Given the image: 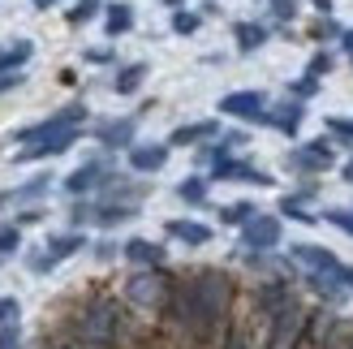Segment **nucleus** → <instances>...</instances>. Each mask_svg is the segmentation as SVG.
<instances>
[{"mask_svg":"<svg viewBox=\"0 0 353 349\" xmlns=\"http://www.w3.org/2000/svg\"><path fill=\"white\" fill-rule=\"evenodd\" d=\"M297 349H319V345H314V341H302V345H297Z\"/></svg>","mask_w":353,"mask_h":349,"instance_id":"603ef678","label":"nucleus"},{"mask_svg":"<svg viewBox=\"0 0 353 349\" xmlns=\"http://www.w3.org/2000/svg\"><path fill=\"white\" fill-rule=\"evenodd\" d=\"M176 199L190 203V207H203V203H207V177H185V181H176Z\"/></svg>","mask_w":353,"mask_h":349,"instance_id":"a878e982","label":"nucleus"},{"mask_svg":"<svg viewBox=\"0 0 353 349\" xmlns=\"http://www.w3.org/2000/svg\"><path fill=\"white\" fill-rule=\"evenodd\" d=\"M82 117H86V108H82V103H69V108L52 112L48 121H39V126H26V130H17L13 138H17V143H26V147H34V143H43V138H57V134H65V130H78V126H82Z\"/></svg>","mask_w":353,"mask_h":349,"instance_id":"39448f33","label":"nucleus"},{"mask_svg":"<svg viewBox=\"0 0 353 349\" xmlns=\"http://www.w3.org/2000/svg\"><path fill=\"white\" fill-rule=\"evenodd\" d=\"M220 112H224V117H237V121H254V126H263L268 99H263V91H228V95L220 99Z\"/></svg>","mask_w":353,"mask_h":349,"instance_id":"0eeeda50","label":"nucleus"},{"mask_svg":"<svg viewBox=\"0 0 353 349\" xmlns=\"http://www.w3.org/2000/svg\"><path fill=\"white\" fill-rule=\"evenodd\" d=\"M22 82H26V74H0V95H5V91H17Z\"/></svg>","mask_w":353,"mask_h":349,"instance_id":"37998d69","label":"nucleus"},{"mask_svg":"<svg viewBox=\"0 0 353 349\" xmlns=\"http://www.w3.org/2000/svg\"><path fill=\"white\" fill-rule=\"evenodd\" d=\"M95 255H99V259H117V246H112V241H103V246H99Z\"/></svg>","mask_w":353,"mask_h":349,"instance_id":"49530a36","label":"nucleus"},{"mask_svg":"<svg viewBox=\"0 0 353 349\" xmlns=\"http://www.w3.org/2000/svg\"><path fill=\"white\" fill-rule=\"evenodd\" d=\"M199 26H203V13H190V9H176L172 13V30L176 34H194Z\"/></svg>","mask_w":353,"mask_h":349,"instance_id":"7c9ffc66","label":"nucleus"},{"mask_svg":"<svg viewBox=\"0 0 353 349\" xmlns=\"http://www.w3.org/2000/svg\"><path fill=\"white\" fill-rule=\"evenodd\" d=\"M82 246H86V237H82V233H57V237H48V246H43V250H48V255H52V259L61 263V259L78 255Z\"/></svg>","mask_w":353,"mask_h":349,"instance_id":"393cba45","label":"nucleus"},{"mask_svg":"<svg viewBox=\"0 0 353 349\" xmlns=\"http://www.w3.org/2000/svg\"><path fill=\"white\" fill-rule=\"evenodd\" d=\"M323 220H327V224H336L341 233H349V237H353V207H332Z\"/></svg>","mask_w":353,"mask_h":349,"instance_id":"f704fd0d","label":"nucleus"},{"mask_svg":"<svg viewBox=\"0 0 353 349\" xmlns=\"http://www.w3.org/2000/svg\"><path fill=\"white\" fill-rule=\"evenodd\" d=\"M259 212H254V203H228L220 207V224H250Z\"/></svg>","mask_w":353,"mask_h":349,"instance_id":"bb28decb","label":"nucleus"},{"mask_svg":"<svg viewBox=\"0 0 353 349\" xmlns=\"http://www.w3.org/2000/svg\"><path fill=\"white\" fill-rule=\"evenodd\" d=\"M341 281H345V285L353 289V268H345V263H341Z\"/></svg>","mask_w":353,"mask_h":349,"instance_id":"de8ad7c7","label":"nucleus"},{"mask_svg":"<svg viewBox=\"0 0 353 349\" xmlns=\"http://www.w3.org/2000/svg\"><path fill=\"white\" fill-rule=\"evenodd\" d=\"M164 233L176 237V241H185V246H207V241H211V229L199 224V220H168Z\"/></svg>","mask_w":353,"mask_h":349,"instance_id":"a211bd4d","label":"nucleus"},{"mask_svg":"<svg viewBox=\"0 0 353 349\" xmlns=\"http://www.w3.org/2000/svg\"><path fill=\"white\" fill-rule=\"evenodd\" d=\"M289 255H293V263L306 268V272H341V259L323 246H314V241H297Z\"/></svg>","mask_w":353,"mask_h":349,"instance_id":"1a4fd4ad","label":"nucleus"},{"mask_svg":"<svg viewBox=\"0 0 353 349\" xmlns=\"http://www.w3.org/2000/svg\"><path fill=\"white\" fill-rule=\"evenodd\" d=\"M263 126H272V130L293 138L302 130V99H285V103H276V108H268L263 112Z\"/></svg>","mask_w":353,"mask_h":349,"instance_id":"f8f14e48","label":"nucleus"},{"mask_svg":"<svg viewBox=\"0 0 353 349\" xmlns=\"http://www.w3.org/2000/svg\"><path fill=\"white\" fill-rule=\"evenodd\" d=\"M176 276H168L164 268H138L125 285H121V298L130 310H143V315H164L172 302Z\"/></svg>","mask_w":353,"mask_h":349,"instance_id":"f03ea898","label":"nucleus"},{"mask_svg":"<svg viewBox=\"0 0 353 349\" xmlns=\"http://www.w3.org/2000/svg\"><path fill=\"white\" fill-rule=\"evenodd\" d=\"M310 5L319 9V13H332V0H310Z\"/></svg>","mask_w":353,"mask_h":349,"instance_id":"09e8293b","label":"nucleus"},{"mask_svg":"<svg viewBox=\"0 0 353 349\" xmlns=\"http://www.w3.org/2000/svg\"><path fill=\"white\" fill-rule=\"evenodd\" d=\"M121 255H125L134 268H164V246L160 241H147V237H130L125 246H121Z\"/></svg>","mask_w":353,"mask_h":349,"instance_id":"2eb2a0df","label":"nucleus"},{"mask_svg":"<svg viewBox=\"0 0 353 349\" xmlns=\"http://www.w3.org/2000/svg\"><path fill=\"white\" fill-rule=\"evenodd\" d=\"M34 9H52V5H61V0H30Z\"/></svg>","mask_w":353,"mask_h":349,"instance_id":"8fccbe9b","label":"nucleus"},{"mask_svg":"<svg viewBox=\"0 0 353 349\" xmlns=\"http://www.w3.org/2000/svg\"><path fill=\"white\" fill-rule=\"evenodd\" d=\"M103 30H108L112 39L130 34L134 30V9L130 5H108V9H103Z\"/></svg>","mask_w":353,"mask_h":349,"instance_id":"5701e85b","label":"nucleus"},{"mask_svg":"<svg viewBox=\"0 0 353 349\" xmlns=\"http://www.w3.org/2000/svg\"><path fill=\"white\" fill-rule=\"evenodd\" d=\"M43 220V212H39V207H30V212H22V216H17V224H39Z\"/></svg>","mask_w":353,"mask_h":349,"instance_id":"c03bdc74","label":"nucleus"},{"mask_svg":"<svg viewBox=\"0 0 353 349\" xmlns=\"http://www.w3.org/2000/svg\"><path fill=\"white\" fill-rule=\"evenodd\" d=\"M280 220L276 216H254L250 224H241V241H245V250H276L280 246Z\"/></svg>","mask_w":353,"mask_h":349,"instance_id":"6e6552de","label":"nucleus"},{"mask_svg":"<svg viewBox=\"0 0 353 349\" xmlns=\"http://www.w3.org/2000/svg\"><path fill=\"white\" fill-rule=\"evenodd\" d=\"M168 164V143H134L130 147V168L134 172H160Z\"/></svg>","mask_w":353,"mask_h":349,"instance_id":"ddd939ff","label":"nucleus"},{"mask_svg":"<svg viewBox=\"0 0 353 349\" xmlns=\"http://www.w3.org/2000/svg\"><path fill=\"white\" fill-rule=\"evenodd\" d=\"M268 9H272L276 22H293V17H297V0H268Z\"/></svg>","mask_w":353,"mask_h":349,"instance_id":"c9c22d12","label":"nucleus"},{"mask_svg":"<svg viewBox=\"0 0 353 349\" xmlns=\"http://www.w3.org/2000/svg\"><path fill=\"white\" fill-rule=\"evenodd\" d=\"M74 143H78V130H65V134H57V138H43V143H34V147H26V151H17L13 160H17V164H26V160H52V155L69 151Z\"/></svg>","mask_w":353,"mask_h":349,"instance_id":"4468645a","label":"nucleus"},{"mask_svg":"<svg viewBox=\"0 0 353 349\" xmlns=\"http://www.w3.org/2000/svg\"><path fill=\"white\" fill-rule=\"evenodd\" d=\"M272 323L276 319H263L254 306H245V310H237V315H233V323H228L220 349H263V345H268Z\"/></svg>","mask_w":353,"mask_h":349,"instance_id":"7ed1b4c3","label":"nucleus"},{"mask_svg":"<svg viewBox=\"0 0 353 349\" xmlns=\"http://www.w3.org/2000/svg\"><path fill=\"white\" fill-rule=\"evenodd\" d=\"M211 177H216V181H250V186H272V172H263V168L245 164V160H220L216 168H211Z\"/></svg>","mask_w":353,"mask_h":349,"instance_id":"9b49d317","label":"nucleus"},{"mask_svg":"<svg viewBox=\"0 0 353 349\" xmlns=\"http://www.w3.org/2000/svg\"><path fill=\"white\" fill-rule=\"evenodd\" d=\"M48 186H52V177H48V172H39V177H30V181H26L22 190H17V195H13V199H17V203H30V199H43V195H48Z\"/></svg>","mask_w":353,"mask_h":349,"instance_id":"c85d7f7f","label":"nucleus"},{"mask_svg":"<svg viewBox=\"0 0 353 349\" xmlns=\"http://www.w3.org/2000/svg\"><path fill=\"white\" fill-rule=\"evenodd\" d=\"M327 138H336V143H353V117H327Z\"/></svg>","mask_w":353,"mask_h":349,"instance_id":"2f4dec72","label":"nucleus"},{"mask_svg":"<svg viewBox=\"0 0 353 349\" xmlns=\"http://www.w3.org/2000/svg\"><path fill=\"white\" fill-rule=\"evenodd\" d=\"M17 315H22L17 298H0V328H5V323H17Z\"/></svg>","mask_w":353,"mask_h":349,"instance_id":"58836bf2","label":"nucleus"},{"mask_svg":"<svg viewBox=\"0 0 353 349\" xmlns=\"http://www.w3.org/2000/svg\"><path fill=\"white\" fill-rule=\"evenodd\" d=\"M327 69H332V52H314V57H310V69H306V74H314V78H323Z\"/></svg>","mask_w":353,"mask_h":349,"instance_id":"ea45409f","label":"nucleus"},{"mask_svg":"<svg viewBox=\"0 0 353 349\" xmlns=\"http://www.w3.org/2000/svg\"><path fill=\"white\" fill-rule=\"evenodd\" d=\"M233 39H237L241 52H259L263 43H268V26H263V22H237L233 26Z\"/></svg>","mask_w":353,"mask_h":349,"instance_id":"b1692460","label":"nucleus"},{"mask_svg":"<svg viewBox=\"0 0 353 349\" xmlns=\"http://www.w3.org/2000/svg\"><path fill=\"white\" fill-rule=\"evenodd\" d=\"M220 134V121H190V126H176L168 147H194V143H207V138Z\"/></svg>","mask_w":353,"mask_h":349,"instance_id":"dca6fc26","label":"nucleus"},{"mask_svg":"<svg viewBox=\"0 0 353 349\" xmlns=\"http://www.w3.org/2000/svg\"><path fill=\"white\" fill-rule=\"evenodd\" d=\"M34 57V43L30 39H13L0 48V74H22V65Z\"/></svg>","mask_w":353,"mask_h":349,"instance_id":"6ab92c4d","label":"nucleus"},{"mask_svg":"<svg viewBox=\"0 0 353 349\" xmlns=\"http://www.w3.org/2000/svg\"><path fill=\"white\" fill-rule=\"evenodd\" d=\"M280 216H289V220H297V224H314V216L306 212V203H297L293 195L280 199Z\"/></svg>","mask_w":353,"mask_h":349,"instance_id":"c756f323","label":"nucleus"},{"mask_svg":"<svg viewBox=\"0 0 353 349\" xmlns=\"http://www.w3.org/2000/svg\"><path fill=\"white\" fill-rule=\"evenodd\" d=\"M103 181H108V164H103V160H91V164H82V168L69 172V177H65V190L78 199V195H91V190H99Z\"/></svg>","mask_w":353,"mask_h":349,"instance_id":"9d476101","label":"nucleus"},{"mask_svg":"<svg viewBox=\"0 0 353 349\" xmlns=\"http://www.w3.org/2000/svg\"><path fill=\"white\" fill-rule=\"evenodd\" d=\"M341 48H345L349 57H353V26H349V30H341Z\"/></svg>","mask_w":353,"mask_h":349,"instance_id":"a18cd8bd","label":"nucleus"},{"mask_svg":"<svg viewBox=\"0 0 353 349\" xmlns=\"http://www.w3.org/2000/svg\"><path fill=\"white\" fill-rule=\"evenodd\" d=\"M82 57L91 61V65H108V61H112V48H86Z\"/></svg>","mask_w":353,"mask_h":349,"instance_id":"79ce46f5","label":"nucleus"},{"mask_svg":"<svg viewBox=\"0 0 353 349\" xmlns=\"http://www.w3.org/2000/svg\"><path fill=\"white\" fill-rule=\"evenodd\" d=\"M57 349H78V345H57Z\"/></svg>","mask_w":353,"mask_h":349,"instance_id":"5fc2aeb1","label":"nucleus"},{"mask_svg":"<svg viewBox=\"0 0 353 349\" xmlns=\"http://www.w3.org/2000/svg\"><path fill=\"white\" fill-rule=\"evenodd\" d=\"M95 138H99V143L103 147H134V117L130 121H108V126H99L95 130Z\"/></svg>","mask_w":353,"mask_h":349,"instance_id":"aec40b11","label":"nucleus"},{"mask_svg":"<svg viewBox=\"0 0 353 349\" xmlns=\"http://www.w3.org/2000/svg\"><path fill=\"white\" fill-rule=\"evenodd\" d=\"M22 246V224H0V255H13Z\"/></svg>","mask_w":353,"mask_h":349,"instance_id":"473e14b6","label":"nucleus"},{"mask_svg":"<svg viewBox=\"0 0 353 349\" xmlns=\"http://www.w3.org/2000/svg\"><path fill=\"white\" fill-rule=\"evenodd\" d=\"M52 268H57V259H52L48 250H34L30 255V272H52Z\"/></svg>","mask_w":353,"mask_h":349,"instance_id":"a19ab883","label":"nucleus"},{"mask_svg":"<svg viewBox=\"0 0 353 349\" xmlns=\"http://www.w3.org/2000/svg\"><path fill=\"white\" fill-rule=\"evenodd\" d=\"M160 5H172V9H181V0H160Z\"/></svg>","mask_w":353,"mask_h":349,"instance_id":"864d4df0","label":"nucleus"},{"mask_svg":"<svg viewBox=\"0 0 353 349\" xmlns=\"http://www.w3.org/2000/svg\"><path fill=\"white\" fill-rule=\"evenodd\" d=\"M147 74H151V65H147V61H134V65H125V69H121V74H117L112 91H117V95H134L138 86L147 82Z\"/></svg>","mask_w":353,"mask_h":349,"instance_id":"4be33fe9","label":"nucleus"},{"mask_svg":"<svg viewBox=\"0 0 353 349\" xmlns=\"http://www.w3.org/2000/svg\"><path fill=\"white\" fill-rule=\"evenodd\" d=\"M99 9H103V0H78V5L65 13V22H69V26H86Z\"/></svg>","mask_w":353,"mask_h":349,"instance_id":"cd10ccee","label":"nucleus"},{"mask_svg":"<svg viewBox=\"0 0 353 349\" xmlns=\"http://www.w3.org/2000/svg\"><path fill=\"white\" fill-rule=\"evenodd\" d=\"M345 181H353V160H349V164H345Z\"/></svg>","mask_w":353,"mask_h":349,"instance_id":"3c124183","label":"nucleus"},{"mask_svg":"<svg viewBox=\"0 0 353 349\" xmlns=\"http://www.w3.org/2000/svg\"><path fill=\"white\" fill-rule=\"evenodd\" d=\"M5 199H9V195H0V207H5Z\"/></svg>","mask_w":353,"mask_h":349,"instance_id":"6e6d98bb","label":"nucleus"},{"mask_svg":"<svg viewBox=\"0 0 353 349\" xmlns=\"http://www.w3.org/2000/svg\"><path fill=\"white\" fill-rule=\"evenodd\" d=\"M285 164L293 172H327L332 164H336V147H332V138H314V143L293 147Z\"/></svg>","mask_w":353,"mask_h":349,"instance_id":"423d86ee","label":"nucleus"},{"mask_svg":"<svg viewBox=\"0 0 353 349\" xmlns=\"http://www.w3.org/2000/svg\"><path fill=\"white\" fill-rule=\"evenodd\" d=\"M310 34H314V39H332V34H341V26L332 22V13H323L319 22H310Z\"/></svg>","mask_w":353,"mask_h":349,"instance_id":"e433bc0d","label":"nucleus"},{"mask_svg":"<svg viewBox=\"0 0 353 349\" xmlns=\"http://www.w3.org/2000/svg\"><path fill=\"white\" fill-rule=\"evenodd\" d=\"M0 349H22V328H17V323L0 328Z\"/></svg>","mask_w":353,"mask_h":349,"instance_id":"4c0bfd02","label":"nucleus"},{"mask_svg":"<svg viewBox=\"0 0 353 349\" xmlns=\"http://www.w3.org/2000/svg\"><path fill=\"white\" fill-rule=\"evenodd\" d=\"M306 328H310V306L293 302L285 315H276L272 332H268V345H263V349H297V345L306 341Z\"/></svg>","mask_w":353,"mask_h":349,"instance_id":"20e7f679","label":"nucleus"},{"mask_svg":"<svg viewBox=\"0 0 353 349\" xmlns=\"http://www.w3.org/2000/svg\"><path fill=\"white\" fill-rule=\"evenodd\" d=\"M134 216H138V203H95L91 224H99V229H117V224H125Z\"/></svg>","mask_w":353,"mask_h":349,"instance_id":"f3484780","label":"nucleus"},{"mask_svg":"<svg viewBox=\"0 0 353 349\" xmlns=\"http://www.w3.org/2000/svg\"><path fill=\"white\" fill-rule=\"evenodd\" d=\"M310 95H319V78H314V74H302L289 86V99H310Z\"/></svg>","mask_w":353,"mask_h":349,"instance_id":"72a5a7b5","label":"nucleus"},{"mask_svg":"<svg viewBox=\"0 0 353 349\" xmlns=\"http://www.w3.org/2000/svg\"><path fill=\"white\" fill-rule=\"evenodd\" d=\"M319 349H353V319L332 315V323H327V332H323Z\"/></svg>","mask_w":353,"mask_h":349,"instance_id":"412c9836","label":"nucleus"},{"mask_svg":"<svg viewBox=\"0 0 353 349\" xmlns=\"http://www.w3.org/2000/svg\"><path fill=\"white\" fill-rule=\"evenodd\" d=\"M233 315H237V281L224 268H199L190 276H176L172 302L160 319L172 328V337L181 345L220 349Z\"/></svg>","mask_w":353,"mask_h":349,"instance_id":"f257e3e1","label":"nucleus"}]
</instances>
